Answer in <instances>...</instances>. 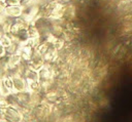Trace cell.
I'll list each match as a JSON object with an SVG mask.
<instances>
[{"mask_svg":"<svg viewBox=\"0 0 132 122\" xmlns=\"http://www.w3.org/2000/svg\"><path fill=\"white\" fill-rule=\"evenodd\" d=\"M6 54V51H5V47L0 43V57L4 56Z\"/></svg>","mask_w":132,"mask_h":122,"instance_id":"9","label":"cell"},{"mask_svg":"<svg viewBox=\"0 0 132 122\" xmlns=\"http://www.w3.org/2000/svg\"><path fill=\"white\" fill-rule=\"evenodd\" d=\"M11 77H12V92L27 90V83H26L23 75L15 74Z\"/></svg>","mask_w":132,"mask_h":122,"instance_id":"3","label":"cell"},{"mask_svg":"<svg viewBox=\"0 0 132 122\" xmlns=\"http://www.w3.org/2000/svg\"><path fill=\"white\" fill-rule=\"evenodd\" d=\"M20 0H5V5L6 6H13V5H19Z\"/></svg>","mask_w":132,"mask_h":122,"instance_id":"8","label":"cell"},{"mask_svg":"<svg viewBox=\"0 0 132 122\" xmlns=\"http://www.w3.org/2000/svg\"><path fill=\"white\" fill-rule=\"evenodd\" d=\"M60 1H62V2H69V1H71V0H60Z\"/></svg>","mask_w":132,"mask_h":122,"instance_id":"10","label":"cell"},{"mask_svg":"<svg viewBox=\"0 0 132 122\" xmlns=\"http://www.w3.org/2000/svg\"><path fill=\"white\" fill-rule=\"evenodd\" d=\"M0 43L6 48L8 47L11 43H12V39H11V36L9 34H3L2 37L0 38Z\"/></svg>","mask_w":132,"mask_h":122,"instance_id":"7","label":"cell"},{"mask_svg":"<svg viewBox=\"0 0 132 122\" xmlns=\"http://www.w3.org/2000/svg\"><path fill=\"white\" fill-rule=\"evenodd\" d=\"M0 116L7 122H23V120L25 119L24 115L19 109L10 106L0 108Z\"/></svg>","mask_w":132,"mask_h":122,"instance_id":"1","label":"cell"},{"mask_svg":"<svg viewBox=\"0 0 132 122\" xmlns=\"http://www.w3.org/2000/svg\"><path fill=\"white\" fill-rule=\"evenodd\" d=\"M22 12H23V8L20 5L5 6V9H4V14H6L10 18L20 17L22 15Z\"/></svg>","mask_w":132,"mask_h":122,"instance_id":"4","label":"cell"},{"mask_svg":"<svg viewBox=\"0 0 132 122\" xmlns=\"http://www.w3.org/2000/svg\"><path fill=\"white\" fill-rule=\"evenodd\" d=\"M39 10H40V7H39V6L30 5V6H28V7L23 8V12H22L21 17L29 24V23H31V22L38 15Z\"/></svg>","mask_w":132,"mask_h":122,"instance_id":"2","label":"cell"},{"mask_svg":"<svg viewBox=\"0 0 132 122\" xmlns=\"http://www.w3.org/2000/svg\"><path fill=\"white\" fill-rule=\"evenodd\" d=\"M27 32H28V35L30 37V39H33V38H37L39 37L40 33L38 31V29L36 28V26L32 25V24H29L28 27H27Z\"/></svg>","mask_w":132,"mask_h":122,"instance_id":"6","label":"cell"},{"mask_svg":"<svg viewBox=\"0 0 132 122\" xmlns=\"http://www.w3.org/2000/svg\"><path fill=\"white\" fill-rule=\"evenodd\" d=\"M1 82L3 84V86L9 91V92H12V77L7 74L6 72L3 74L2 78H1Z\"/></svg>","mask_w":132,"mask_h":122,"instance_id":"5","label":"cell"}]
</instances>
